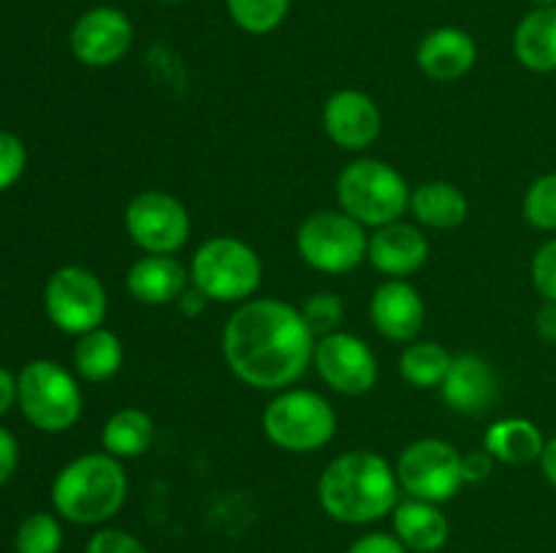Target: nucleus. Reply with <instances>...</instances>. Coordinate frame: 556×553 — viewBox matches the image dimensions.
<instances>
[{"mask_svg": "<svg viewBox=\"0 0 556 553\" xmlns=\"http://www.w3.org/2000/svg\"><path fill=\"white\" fill-rule=\"evenodd\" d=\"M318 336L302 309L280 298L237 304L223 325V358L237 380L258 390L293 388L313 366Z\"/></svg>", "mask_w": 556, "mask_h": 553, "instance_id": "1", "label": "nucleus"}, {"mask_svg": "<svg viewBox=\"0 0 556 553\" xmlns=\"http://www.w3.org/2000/svg\"><path fill=\"white\" fill-rule=\"evenodd\" d=\"M396 470L375 450H348L329 461L318 480V502L337 524L367 526L400 504Z\"/></svg>", "mask_w": 556, "mask_h": 553, "instance_id": "2", "label": "nucleus"}, {"mask_svg": "<svg viewBox=\"0 0 556 553\" xmlns=\"http://www.w3.org/2000/svg\"><path fill=\"white\" fill-rule=\"evenodd\" d=\"M52 507L76 526H103L128 502V472L123 461L101 453L76 455L52 480Z\"/></svg>", "mask_w": 556, "mask_h": 553, "instance_id": "3", "label": "nucleus"}, {"mask_svg": "<svg viewBox=\"0 0 556 553\" xmlns=\"http://www.w3.org/2000/svg\"><path fill=\"white\" fill-rule=\"evenodd\" d=\"M337 204L364 228H383L410 211V193L405 177L391 163L378 157H358L337 177Z\"/></svg>", "mask_w": 556, "mask_h": 553, "instance_id": "4", "label": "nucleus"}, {"mask_svg": "<svg viewBox=\"0 0 556 553\" xmlns=\"http://www.w3.org/2000/svg\"><path fill=\"white\" fill-rule=\"evenodd\" d=\"M190 285L217 304H244L264 280L261 255L237 236H212L190 258Z\"/></svg>", "mask_w": 556, "mask_h": 553, "instance_id": "5", "label": "nucleus"}, {"mask_svg": "<svg viewBox=\"0 0 556 553\" xmlns=\"http://www.w3.org/2000/svg\"><path fill=\"white\" fill-rule=\"evenodd\" d=\"M16 407L43 434H63L85 410L79 380L52 358H36L16 374Z\"/></svg>", "mask_w": 556, "mask_h": 553, "instance_id": "6", "label": "nucleus"}, {"mask_svg": "<svg viewBox=\"0 0 556 553\" xmlns=\"http://www.w3.org/2000/svg\"><path fill=\"white\" fill-rule=\"evenodd\" d=\"M264 434L288 453H315L337 434V412L324 394L309 388L277 390L266 404Z\"/></svg>", "mask_w": 556, "mask_h": 553, "instance_id": "7", "label": "nucleus"}, {"mask_svg": "<svg viewBox=\"0 0 556 553\" xmlns=\"http://www.w3.org/2000/svg\"><path fill=\"white\" fill-rule=\"evenodd\" d=\"M367 228L337 206L304 217L296 228V253L320 274H348L367 260Z\"/></svg>", "mask_w": 556, "mask_h": 553, "instance_id": "8", "label": "nucleus"}, {"mask_svg": "<svg viewBox=\"0 0 556 553\" xmlns=\"http://www.w3.org/2000/svg\"><path fill=\"white\" fill-rule=\"evenodd\" d=\"M43 312L54 329L71 336L101 329L109 312L101 276L85 266H60L43 285Z\"/></svg>", "mask_w": 556, "mask_h": 553, "instance_id": "9", "label": "nucleus"}, {"mask_svg": "<svg viewBox=\"0 0 556 553\" xmlns=\"http://www.w3.org/2000/svg\"><path fill=\"white\" fill-rule=\"evenodd\" d=\"M394 470L402 491L424 502L443 504L465 486L459 448L438 437H424L407 445Z\"/></svg>", "mask_w": 556, "mask_h": 553, "instance_id": "10", "label": "nucleus"}, {"mask_svg": "<svg viewBox=\"0 0 556 553\" xmlns=\"http://www.w3.org/2000/svg\"><path fill=\"white\" fill-rule=\"evenodd\" d=\"M125 231L144 255H174L188 244L190 215L166 190H141L125 206Z\"/></svg>", "mask_w": 556, "mask_h": 553, "instance_id": "11", "label": "nucleus"}, {"mask_svg": "<svg viewBox=\"0 0 556 553\" xmlns=\"http://www.w3.org/2000/svg\"><path fill=\"white\" fill-rule=\"evenodd\" d=\"M313 366L331 390L342 396H364L378 383V358L362 336L351 331L318 336L313 352Z\"/></svg>", "mask_w": 556, "mask_h": 553, "instance_id": "12", "label": "nucleus"}, {"mask_svg": "<svg viewBox=\"0 0 556 553\" xmlns=\"http://www.w3.org/2000/svg\"><path fill=\"white\" fill-rule=\"evenodd\" d=\"M68 47L87 68L117 65L134 47V22L117 5H92L71 27Z\"/></svg>", "mask_w": 556, "mask_h": 553, "instance_id": "13", "label": "nucleus"}, {"mask_svg": "<svg viewBox=\"0 0 556 553\" xmlns=\"http://www.w3.org/2000/svg\"><path fill=\"white\" fill-rule=\"evenodd\" d=\"M320 123L331 144L345 152H362L372 146L383 128L378 103L367 92L353 90V87L331 92L329 101L324 103Z\"/></svg>", "mask_w": 556, "mask_h": 553, "instance_id": "14", "label": "nucleus"}, {"mask_svg": "<svg viewBox=\"0 0 556 553\" xmlns=\"http://www.w3.org/2000/svg\"><path fill=\"white\" fill-rule=\"evenodd\" d=\"M369 318L383 339L410 345L424 329L427 304L418 287L407 280H386L369 298Z\"/></svg>", "mask_w": 556, "mask_h": 553, "instance_id": "15", "label": "nucleus"}, {"mask_svg": "<svg viewBox=\"0 0 556 553\" xmlns=\"http://www.w3.org/2000/svg\"><path fill=\"white\" fill-rule=\"evenodd\" d=\"M427 258L429 239L418 226L396 220L369 233L367 260L389 280H405L416 274L427 263Z\"/></svg>", "mask_w": 556, "mask_h": 553, "instance_id": "16", "label": "nucleus"}, {"mask_svg": "<svg viewBox=\"0 0 556 553\" xmlns=\"http://www.w3.org/2000/svg\"><path fill=\"white\" fill-rule=\"evenodd\" d=\"M497 372L492 363L476 352H462L454 356L448 374L440 385V396L448 404V410L459 415H481L497 399Z\"/></svg>", "mask_w": 556, "mask_h": 553, "instance_id": "17", "label": "nucleus"}, {"mask_svg": "<svg viewBox=\"0 0 556 553\" xmlns=\"http://www.w3.org/2000/svg\"><path fill=\"white\" fill-rule=\"evenodd\" d=\"M478 47L476 38L462 27H438L427 33L416 49V63L424 76L432 81H459L476 68Z\"/></svg>", "mask_w": 556, "mask_h": 553, "instance_id": "18", "label": "nucleus"}, {"mask_svg": "<svg viewBox=\"0 0 556 553\" xmlns=\"http://www.w3.org/2000/svg\"><path fill=\"white\" fill-rule=\"evenodd\" d=\"M125 287L144 307H168L190 287V271L174 255H141L125 274Z\"/></svg>", "mask_w": 556, "mask_h": 553, "instance_id": "19", "label": "nucleus"}, {"mask_svg": "<svg viewBox=\"0 0 556 553\" xmlns=\"http://www.w3.org/2000/svg\"><path fill=\"white\" fill-rule=\"evenodd\" d=\"M391 526L410 553L443 551L451 537V524L440 504L424 499H402L391 513Z\"/></svg>", "mask_w": 556, "mask_h": 553, "instance_id": "20", "label": "nucleus"}, {"mask_svg": "<svg viewBox=\"0 0 556 553\" xmlns=\"http://www.w3.org/2000/svg\"><path fill=\"white\" fill-rule=\"evenodd\" d=\"M514 54L527 70H556V5H535L514 30Z\"/></svg>", "mask_w": 556, "mask_h": 553, "instance_id": "21", "label": "nucleus"}, {"mask_svg": "<svg viewBox=\"0 0 556 553\" xmlns=\"http://www.w3.org/2000/svg\"><path fill=\"white\" fill-rule=\"evenodd\" d=\"M483 448L494 455V461L510 466H525L541 461L546 437L541 428L527 417H500L483 434Z\"/></svg>", "mask_w": 556, "mask_h": 553, "instance_id": "22", "label": "nucleus"}, {"mask_svg": "<svg viewBox=\"0 0 556 553\" xmlns=\"http://www.w3.org/2000/svg\"><path fill=\"white\" fill-rule=\"evenodd\" d=\"M410 215L421 226L434 228V231H451V228H459L467 220L470 201L454 182L434 179V182H424L413 188Z\"/></svg>", "mask_w": 556, "mask_h": 553, "instance_id": "23", "label": "nucleus"}, {"mask_svg": "<svg viewBox=\"0 0 556 553\" xmlns=\"http://www.w3.org/2000/svg\"><path fill=\"white\" fill-rule=\"evenodd\" d=\"M71 361H74V372L81 380H87V383H106V380L117 377L119 369H123V339L114 331L103 329V325L96 331H87V334L76 336Z\"/></svg>", "mask_w": 556, "mask_h": 553, "instance_id": "24", "label": "nucleus"}, {"mask_svg": "<svg viewBox=\"0 0 556 553\" xmlns=\"http://www.w3.org/2000/svg\"><path fill=\"white\" fill-rule=\"evenodd\" d=\"M152 439H155V421L141 407H123L112 412L101 428L103 450L119 461L144 455Z\"/></svg>", "mask_w": 556, "mask_h": 553, "instance_id": "25", "label": "nucleus"}, {"mask_svg": "<svg viewBox=\"0 0 556 553\" xmlns=\"http://www.w3.org/2000/svg\"><path fill=\"white\" fill-rule=\"evenodd\" d=\"M454 356L440 342L416 339L405 345L400 356V374L407 385L418 390L440 388L448 374Z\"/></svg>", "mask_w": 556, "mask_h": 553, "instance_id": "26", "label": "nucleus"}, {"mask_svg": "<svg viewBox=\"0 0 556 553\" xmlns=\"http://www.w3.org/2000/svg\"><path fill=\"white\" fill-rule=\"evenodd\" d=\"M228 16L250 36L275 33L291 11V0H226Z\"/></svg>", "mask_w": 556, "mask_h": 553, "instance_id": "27", "label": "nucleus"}, {"mask_svg": "<svg viewBox=\"0 0 556 553\" xmlns=\"http://www.w3.org/2000/svg\"><path fill=\"white\" fill-rule=\"evenodd\" d=\"M16 553H60L63 551V524L58 513H38L25 515L16 526L14 535Z\"/></svg>", "mask_w": 556, "mask_h": 553, "instance_id": "28", "label": "nucleus"}, {"mask_svg": "<svg viewBox=\"0 0 556 553\" xmlns=\"http://www.w3.org/2000/svg\"><path fill=\"white\" fill-rule=\"evenodd\" d=\"M525 217L538 231H556V171L543 173L527 188Z\"/></svg>", "mask_w": 556, "mask_h": 553, "instance_id": "29", "label": "nucleus"}, {"mask_svg": "<svg viewBox=\"0 0 556 553\" xmlns=\"http://www.w3.org/2000/svg\"><path fill=\"white\" fill-rule=\"evenodd\" d=\"M299 309H302L304 320H307L309 331H313L315 336H326L340 331L342 318H345V301H342L334 291L313 293Z\"/></svg>", "mask_w": 556, "mask_h": 553, "instance_id": "30", "label": "nucleus"}, {"mask_svg": "<svg viewBox=\"0 0 556 553\" xmlns=\"http://www.w3.org/2000/svg\"><path fill=\"white\" fill-rule=\"evenodd\" d=\"M27 168V146L16 133L0 130V193L14 188Z\"/></svg>", "mask_w": 556, "mask_h": 553, "instance_id": "31", "label": "nucleus"}, {"mask_svg": "<svg viewBox=\"0 0 556 553\" xmlns=\"http://www.w3.org/2000/svg\"><path fill=\"white\" fill-rule=\"evenodd\" d=\"M532 285L546 301L556 304V236L546 239L532 255Z\"/></svg>", "mask_w": 556, "mask_h": 553, "instance_id": "32", "label": "nucleus"}, {"mask_svg": "<svg viewBox=\"0 0 556 553\" xmlns=\"http://www.w3.org/2000/svg\"><path fill=\"white\" fill-rule=\"evenodd\" d=\"M85 553H150V548L130 531L117 529V526H101L87 540Z\"/></svg>", "mask_w": 556, "mask_h": 553, "instance_id": "33", "label": "nucleus"}, {"mask_svg": "<svg viewBox=\"0 0 556 553\" xmlns=\"http://www.w3.org/2000/svg\"><path fill=\"white\" fill-rule=\"evenodd\" d=\"M345 553H410L405 545L400 542V537L394 531H367L358 540L351 542Z\"/></svg>", "mask_w": 556, "mask_h": 553, "instance_id": "34", "label": "nucleus"}, {"mask_svg": "<svg viewBox=\"0 0 556 553\" xmlns=\"http://www.w3.org/2000/svg\"><path fill=\"white\" fill-rule=\"evenodd\" d=\"M494 455L486 448L472 450V453H462V472H465V483H481L492 475Z\"/></svg>", "mask_w": 556, "mask_h": 553, "instance_id": "35", "label": "nucleus"}, {"mask_svg": "<svg viewBox=\"0 0 556 553\" xmlns=\"http://www.w3.org/2000/svg\"><path fill=\"white\" fill-rule=\"evenodd\" d=\"M16 464H20V442L9 428L0 426V488L14 477Z\"/></svg>", "mask_w": 556, "mask_h": 553, "instance_id": "36", "label": "nucleus"}, {"mask_svg": "<svg viewBox=\"0 0 556 553\" xmlns=\"http://www.w3.org/2000/svg\"><path fill=\"white\" fill-rule=\"evenodd\" d=\"M535 329L538 334H541V339L556 345V304L554 301H546L541 309H538Z\"/></svg>", "mask_w": 556, "mask_h": 553, "instance_id": "37", "label": "nucleus"}, {"mask_svg": "<svg viewBox=\"0 0 556 553\" xmlns=\"http://www.w3.org/2000/svg\"><path fill=\"white\" fill-rule=\"evenodd\" d=\"M16 404V374L0 366V417L9 415L11 407Z\"/></svg>", "mask_w": 556, "mask_h": 553, "instance_id": "38", "label": "nucleus"}, {"mask_svg": "<svg viewBox=\"0 0 556 553\" xmlns=\"http://www.w3.org/2000/svg\"><path fill=\"white\" fill-rule=\"evenodd\" d=\"M206 301H210V298H206L204 293H199L193 285H190L188 291H185L182 296H179L177 304H179V309H182L185 314H201V312H204Z\"/></svg>", "mask_w": 556, "mask_h": 553, "instance_id": "39", "label": "nucleus"}, {"mask_svg": "<svg viewBox=\"0 0 556 553\" xmlns=\"http://www.w3.org/2000/svg\"><path fill=\"white\" fill-rule=\"evenodd\" d=\"M541 472L548 483L556 488V437L546 439V448L541 453Z\"/></svg>", "mask_w": 556, "mask_h": 553, "instance_id": "40", "label": "nucleus"}, {"mask_svg": "<svg viewBox=\"0 0 556 553\" xmlns=\"http://www.w3.org/2000/svg\"><path fill=\"white\" fill-rule=\"evenodd\" d=\"M535 5H556V0H535Z\"/></svg>", "mask_w": 556, "mask_h": 553, "instance_id": "41", "label": "nucleus"}, {"mask_svg": "<svg viewBox=\"0 0 556 553\" xmlns=\"http://www.w3.org/2000/svg\"><path fill=\"white\" fill-rule=\"evenodd\" d=\"M157 3H168V5H174V3H185V0H157Z\"/></svg>", "mask_w": 556, "mask_h": 553, "instance_id": "42", "label": "nucleus"}, {"mask_svg": "<svg viewBox=\"0 0 556 553\" xmlns=\"http://www.w3.org/2000/svg\"><path fill=\"white\" fill-rule=\"evenodd\" d=\"M432 553H443V551H432Z\"/></svg>", "mask_w": 556, "mask_h": 553, "instance_id": "43", "label": "nucleus"}]
</instances>
